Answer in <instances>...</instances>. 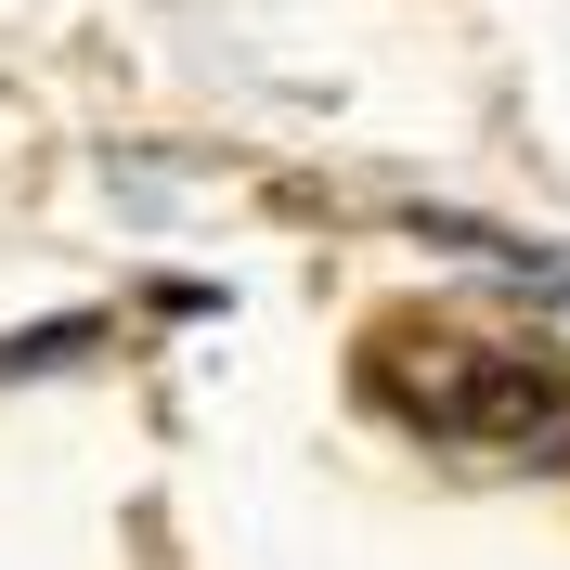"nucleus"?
<instances>
[{
  "label": "nucleus",
  "mask_w": 570,
  "mask_h": 570,
  "mask_svg": "<svg viewBox=\"0 0 570 570\" xmlns=\"http://www.w3.org/2000/svg\"><path fill=\"white\" fill-rule=\"evenodd\" d=\"M363 390L390 402L402 428H428V441H454V454H480V466L570 454V376H544V363H519V351H480L454 324H390V337L363 351Z\"/></svg>",
  "instance_id": "nucleus-1"
},
{
  "label": "nucleus",
  "mask_w": 570,
  "mask_h": 570,
  "mask_svg": "<svg viewBox=\"0 0 570 570\" xmlns=\"http://www.w3.org/2000/svg\"><path fill=\"white\" fill-rule=\"evenodd\" d=\"M428 234H441V247H480V259H493V273H532L544 298H558V312H570V259H544V247H519V234H480V220H428Z\"/></svg>",
  "instance_id": "nucleus-2"
}]
</instances>
